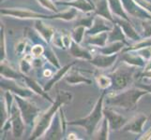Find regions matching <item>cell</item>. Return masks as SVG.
<instances>
[{"label":"cell","instance_id":"cell-1","mask_svg":"<svg viewBox=\"0 0 151 140\" xmlns=\"http://www.w3.org/2000/svg\"><path fill=\"white\" fill-rule=\"evenodd\" d=\"M71 99V95L69 92H66L64 91L59 92L57 95L56 100L54 102V105L50 107V109L44 113L42 116L40 117L37 126L35 128V131L33 132L32 136H31V139H36L40 137L41 134H44V132L47 130L49 125L51 124V122L53 120L54 115H55L57 110L60 108V106H62L63 104H66L68 102H70Z\"/></svg>","mask_w":151,"mask_h":140},{"label":"cell","instance_id":"cell-2","mask_svg":"<svg viewBox=\"0 0 151 140\" xmlns=\"http://www.w3.org/2000/svg\"><path fill=\"white\" fill-rule=\"evenodd\" d=\"M147 93L148 92L147 90L132 88V89L116 93L114 95H110L106 99V103L108 105L127 108V109H134L136 107L138 100L143 95H147Z\"/></svg>","mask_w":151,"mask_h":140},{"label":"cell","instance_id":"cell-3","mask_svg":"<svg viewBox=\"0 0 151 140\" xmlns=\"http://www.w3.org/2000/svg\"><path fill=\"white\" fill-rule=\"evenodd\" d=\"M103 96H104V93L101 95L100 99H99V101L96 104L94 109H93V111L86 118H83V119H80V120L70 122H69V124H70V125L83 126L86 130L88 134L91 136V134L96 131L98 124L100 123V121L101 120V118L103 116V107H102Z\"/></svg>","mask_w":151,"mask_h":140},{"label":"cell","instance_id":"cell-4","mask_svg":"<svg viewBox=\"0 0 151 140\" xmlns=\"http://www.w3.org/2000/svg\"><path fill=\"white\" fill-rule=\"evenodd\" d=\"M133 71V68H129V67L125 66H122L114 71L111 77L114 90L118 92L124 90L125 88L128 87V85L132 82Z\"/></svg>","mask_w":151,"mask_h":140},{"label":"cell","instance_id":"cell-5","mask_svg":"<svg viewBox=\"0 0 151 140\" xmlns=\"http://www.w3.org/2000/svg\"><path fill=\"white\" fill-rule=\"evenodd\" d=\"M15 102L18 104V107L20 108L25 123H32L35 121V118L38 115L39 108L32 105L31 103L27 102L25 99H23V98H20L18 96H15Z\"/></svg>","mask_w":151,"mask_h":140},{"label":"cell","instance_id":"cell-6","mask_svg":"<svg viewBox=\"0 0 151 140\" xmlns=\"http://www.w3.org/2000/svg\"><path fill=\"white\" fill-rule=\"evenodd\" d=\"M18 104H14L10 109V122L12 124V133L15 137H20L23 134L24 130V124L23 122L22 115H21V110L19 107H17Z\"/></svg>","mask_w":151,"mask_h":140},{"label":"cell","instance_id":"cell-7","mask_svg":"<svg viewBox=\"0 0 151 140\" xmlns=\"http://www.w3.org/2000/svg\"><path fill=\"white\" fill-rule=\"evenodd\" d=\"M2 14L10 15V16H14L17 18H24V19H36V18H58V14L55 15V16H46L43 14H40L37 12H34L32 10L29 9H2Z\"/></svg>","mask_w":151,"mask_h":140},{"label":"cell","instance_id":"cell-8","mask_svg":"<svg viewBox=\"0 0 151 140\" xmlns=\"http://www.w3.org/2000/svg\"><path fill=\"white\" fill-rule=\"evenodd\" d=\"M103 116L107 119L109 125L112 130H118L128 122V121L120 114L110 108H103Z\"/></svg>","mask_w":151,"mask_h":140},{"label":"cell","instance_id":"cell-9","mask_svg":"<svg viewBox=\"0 0 151 140\" xmlns=\"http://www.w3.org/2000/svg\"><path fill=\"white\" fill-rule=\"evenodd\" d=\"M147 118L143 114H139V115L132 118L131 121H128V122L123 126L122 130L125 132H132L134 134H140L143 131V126L147 122Z\"/></svg>","mask_w":151,"mask_h":140},{"label":"cell","instance_id":"cell-10","mask_svg":"<svg viewBox=\"0 0 151 140\" xmlns=\"http://www.w3.org/2000/svg\"><path fill=\"white\" fill-rule=\"evenodd\" d=\"M122 3L124 5V9L127 10V11L133 15L135 17L138 18H143V19H151V15L145 10V9L140 8L137 2H134L132 0H122Z\"/></svg>","mask_w":151,"mask_h":140},{"label":"cell","instance_id":"cell-11","mask_svg":"<svg viewBox=\"0 0 151 140\" xmlns=\"http://www.w3.org/2000/svg\"><path fill=\"white\" fill-rule=\"evenodd\" d=\"M62 116V109L59 108V114L56 112L55 121L52 124L53 128L50 129L48 136H46V138L48 139H60L62 136V125L60 123V118Z\"/></svg>","mask_w":151,"mask_h":140},{"label":"cell","instance_id":"cell-12","mask_svg":"<svg viewBox=\"0 0 151 140\" xmlns=\"http://www.w3.org/2000/svg\"><path fill=\"white\" fill-rule=\"evenodd\" d=\"M117 55H98L94 59H91V64L96 65L97 67L100 68H107L110 67L116 61Z\"/></svg>","mask_w":151,"mask_h":140},{"label":"cell","instance_id":"cell-13","mask_svg":"<svg viewBox=\"0 0 151 140\" xmlns=\"http://www.w3.org/2000/svg\"><path fill=\"white\" fill-rule=\"evenodd\" d=\"M79 43L75 42L74 40H72V42L70 44V53L72 56L76 57V58H80V59H86V60H91L92 56L91 54L88 53L87 50L85 49H83L82 47L78 45Z\"/></svg>","mask_w":151,"mask_h":140},{"label":"cell","instance_id":"cell-14","mask_svg":"<svg viewBox=\"0 0 151 140\" xmlns=\"http://www.w3.org/2000/svg\"><path fill=\"white\" fill-rule=\"evenodd\" d=\"M35 26H36V28L38 29L39 33L41 35V37H42L46 41H47V42H49V41L53 38L55 31L51 27H49L48 25H46L45 23H43L41 21H36Z\"/></svg>","mask_w":151,"mask_h":140},{"label":"cell","instance_id":"cell-15","mask_svg":"<svg viewBox=\"0 0 151 140\" xmlns=\"http://www.w3.org/2000/svg\"><path fill=\"white\" fill-rule=\"evenodd\" d=\"M65 80L70 84H79V83H91V80L83 77L78 71H72L65 77Z\"/></svg>","mask_w":151,"mask_h":140},{"label":"cell","instance_id":"cell-16","mask_svg":"<svg viewBox=\"0 0 151 140\" xmlns=\"http://www.w3.org/2000/svg\"><path fill=\"white\" fill-rule=\"evenodd\" d=\"M109 3H110L111 10L114 14L118 15L120 18L126 20V21L129 20L126 12H125V9H123V7H122V2L120 0H109Z\"/></svg>","mask_w":151,"mask_h":140},{"label":"cell","instance_id":"cell-17","mask_svg":"<svg viewBox=\"0 0 151 140\" xmlns=\"http://www.w3.org/2000/svg\"><path fill=\"white\" fill-rule=\"evenodd\" d=\"M63 4L70 5V6H72V7H74L75 9H81L85 12L95 9V7L93 6L89 1H87V0H74V1H72V2L63 3Z\"/></svg>","mask_w":151,"mask_h":140},{"label":"cell","instance_id":"cell-18","mask_svg":"<svg viewBox=\"0 0 151 140\" xmlns=\"http://www.w3.org/2000/svg\"><path fill=\"white\" fill-rule=\"evenodd\" d=\"M124 46V42L122 41H114V43H112L109 46H104L101 49H100V51L102 54L106 55H113L114 53L120 50Z\"/></svg>","mask_w":151,"mask_h":140},{"label":"cell","instance_id":"cell-19","mask_svg":"<svg viewBox=\"0 0 151 140\" xmlns=\"http://www.w3.org/2000/svg\"><path fill=\"white\" fill-rule=\"evenodd\" d=\"M118 24L120 25L123 32L126 34L129 38H131L132 40H139V36L137 34V32L135 31V29L132 26V24L129 23H127L125 22V21H120V22H118Z\"/></svg>","mask_w":151,"mask_h":140},{"label":"cell","instance_id":"cell-20","mask_svg":"<svg viewBox=\"0 0 151 140\" xmlns=\"http://www.w3.org/2000/svg\"><path fill=\"white\" fill-rule=\"evenodd\" d=\"M96 12H97V14H99L101 17H104L110 21H113L110 10L108 9L107 0H101V1L99 2L98 6L96 8Z\"/></svg>","mask_w":151,"mask_h":140},{"label":"cell","instance_id":"cell-21","mask_svg":"<svg viewBox=\"0 0 151 140\" xmlns=\"http://www.w3.org/2000/svg\"><path fill=\"white\" fill-rule=\"evenodd\" d=\"M123 60L126 63L132 65H137V66H143L145 65V59L141 55H133V54H128L125 53L123 56Z\"/></svg>","mask_w":151,"mask_h":140},{"label":"cell","instance_id":"cell-22","mask_svg":"<svg viewBox=\"0 0 151 140\" xmlns=\"http://www.w3.org/2000/svg\"><path fill=\"white\" fill-rule=\"evenodd\" d=\"M108 39V35L106 32H101V34L99 33L98 35L94 36V37H91L89 39L87 40L88 43L93 44V45H97L100 47H104L107 42Z\"/></svg>","mask_w":151,"mask_h":140},{"label":"cell","instance_id":"cell-23","mask_svg":"<svg viewBox=\"0 0 151 140\" xmlns=\"http://www.w3.org/2000/svg\"><path fill=\"white\" fill-rule=\"evenodd\" d=\"M24 79L25 80V81H27V84L32 89L34 92H36L37 93H39V95H40L41 96H43V97H45V98H47V99L50 101V102H52V103H54V101L52 100V99H50V97L47 95V93H45V90L43 91L41 88L40 87V84H38L37 82H36L34 80H31V79H28L27 77H24Z\"/></svg>","mask_w":151,"mask_h":140},{"label":"cell","instance_id":"cell-24","mask_svg":"<svg viewBox=\"0 0 151 140\" xmlns=\"http://www.w3.org/2000/svg\"><path fill=\"white\" fill-rule=\"evenodd\" d=\"M105 23H104L101 19H96L95 20V23H93V27L88 31V34H90V35H95V34H99V33H101V32H104V31H109V30H111L110 27H108V26H105L104 25Z\"/></svg>","mask_w":151,"mask_h":140},{"label":"cell","instance_id":"cell-25","mask_svg":"<svg viewBox=\"0 0 151 140\" xmlns=\"http://www.w3.org/2000/svg\"><path fill=\"white\" fill-rule=\"evenodd\" d=\"M123 30L121 28V26L119 25L118 23L114 27V30L112 31V33L110 34V37H109V41H121L123 40L125 42V39H124V35H123Z\"/></svg>","mask_w":151,"mask_h":140},{"label":"cell","instance_id":"cell-26","mask_svg":"<svg viewBox=\"0 0 151 140\" xmlns=\"http://www.w3.org/2000/svg\"><path fill=\"white\" fill-rule=\"evenodd\" d=\"M9 85L1 84V86L7 87V88H9V89L10 90V92H13L15 93H18V95H22L24 97H28V96H30L31 95H32V92H31L30 90H24V89H23V88H20L18 86L16 88V86L14 85V83H9Z\"/></svg>","mask_w":151,"mask_h":140},{"label":"cell","instance_id":"cell-27","mask_svg":"<svg viewBox=\"0 0 151 140\" xmlns=\"http://www.w3.org/2000/svg\"><path fill=\"white\" fill-rule=\"evenodd\" d=\"M97 83L99 85V87L101 88V89H106V88L110 87L113 83L111 77H107L104 75H99L96 77Z\"/></svg>","mask_w":151,"mask_h":140},{"label":"cell","instance_id":"cell-28","mask_svg":"<svg viewBox=\"0 0 151 140\" xmlns=\"http://www.w3.org/2000/svg\"><path fill=\"white\" fill-rule=\"evenodd\" d=\"M1 75H3L6 77H9V79H19L20 77V75L17 72H15L10 67L2 63H1Z\"/></svg>","mask_w":151,"mask_h":140},{"label":"cell","instance_id":"cell-29","mask_svg":"<svg viewBox=\"0 0 151 140\" xmlns=\"http://www.w3.org/2000/svg\"><path fill=\"white\" fill-rule=\"evenodd\" d=\"M70 66H71V65H67V66H65V67H63V68H62V69H60L58 72H57V74L55 76V77H54V79L53 80H52L50 82H49V84L47 85V86H46L45 87V91H48L49 89H50V88L52 87V86H53L54 85V83H55V82H56L57 80H58L59 79H61V77H62V76H64V74L66 73V72L68 71V69H69V68H70Z\"/></svg>","mask_w":151,"mask_h":140},{"label":"cell","instance_id":"cell-30","mask_svg":"<svg viewBox=\"0 0 151 140\" xmlns=\"http://www.w3.org/2000/svg\"><path fill=\"white\" fill-rule=\"evenodd\" d=\"M85 35V26L84 25H78V26L74 29L73 31V35H72V38L77 43H80L83 37Z\"/></svg>","mask_w":151,"mask_h":140},{"label":"cell","instance_id":"cell-31","mask_svg":"<svg viewBox=\"0 0 151 140\" xmlns=\"http://www.w3.org/2000/svg\"><path fill=\"white\" fill-rule=\"evenodd\" d=\"M109 122L107 121V119L105 118L102 122V125L100 133H99V139H108V134H109Z\"/></svg>","mask_w":151,"mask_h":140},{"label":"cell","instance_id":"cell-32","mask_svg":"<svg viewBox=\"0 0 151 140\" xmlns=\"http://www.w3.org/2000/svg\"><path fill=\"white\" fill-rule=\"evenodd\" d=\"M38 1L40 5H42L45 9L52 10V11H55V12L57 11V9L55 8V4L52 2L51 0H38Z\"/></svg>","mask_w":151,"mask_h":140},{"label":"cell","instance_id":"cell-33","mask_svg":"<svg viewBox=\"0 0 151 140\" xmlns=\"http://www.w3.org/2000/svg\"><path fill=\"white\" fill-rule=\"evenodd\" d=\"M143 26L145 29V37H151V19H145L143 22Z\"/></svg>","mask_w":151,"mask_h":140},{"label":"cell","instance_id":"cell-34","mask_svg":"<svg viewBox=\"0 0 151 140\" xmlns=\"http://www.w3.org/2000/svg\"><path fill=\"white\" fill-rule=\"evenodd\" d=\"M31 53L35 57H40L41 54L44 53V49L41 45H36L31 49Z\"/></svg>","mask_w":151,"mask_h":140},{"label":"cell","instance_id":"cell-35","mask_svg":"<svg viewBox=\"0 0 151 140\" xmlns=\"http://www.w3.org/2000/svg\"><path fill=\"white\" fill-rule=\"evenodd\" d=\"M31 68V65L30 62H28L27 60H23L22 63H21V69L24 72V73H28L29 70Z\"/></svg>","mask_w":151,"mask_h":140},{"label":"cell","instance_id":"cell-36","mask_svg":"<svg viewBox=\"0 0 151 140\" xmlns=\"http://www.w3.org/2000/svg\"><path fill=\"white\" fill-rule=\"evenodd\" d=\"M46 57H47L48 60L50 62H52V63H53L54 65H55L56 66H59L58 62H57V60H56V58H55V56L53 51H51V50L47 51V53H46Z\"/></svg>","mask_w":151,"mask_h":140},{"label":"cell","instance_id":"cell-37","mask_svg":"<svg viewBox=\"0 0 151 140\" xmlns=\"http://www.w3.org/2000/svg\"><path fill=\"white\" fill-rule=\"evenodd\" d=\"M4 31L2 30V34H1V61L5 56V47H4Z\"/></svg>","mask_w":151,"mask_h":140},{"label":"cell","instance_id":"cell-38","mask_svg":"<svg viewBox=\"0 0 151 140\" xmlns=\"http://www.w3.org/2000/svg\"><path fill=\"white\" fill-rule=\"evenodd\" d=\"M150 138H151V128L149 129V130L147 133H145L143 134L142 137H140V139H150Z\"/></svg>","mask_w":151,"mask_h":140},{"label":"cell","instance_id":"cell-39","mask_svg":"<svg viewBox=\"0 0 151 140\" xmlns=\"http://www.w3.org/2000/svg\"><path fill=\"white\" fill-rule=\"evenodd\" d=\"M138 87L141 88V89H144V90H147L148 92L151 93V84L150 85H144V84H138Z\"/></svg>","mask_w":151,"mask_h":140},{"label":"cell","instance_id":"cell-40","mask_svg":"<svg viewBox=\"0 0 151 140\" xmlns=\"http://www.w3.org/2000/svg\"><path fill=\"white\" fill-rule=\"evenodd\" d=\"M68 139H77V136H76L75 134H70Z\"/></svg>","mask_w":151,"mask_h":140},{"label":"cell","instance_id":"cell-41","mask_svg":"<svg viewBox=\"0 0 151 140\" xmlns=\"http://www.w3.org/2000/svg\"><path fill=\"white\" fill-rule=\"evenodd\" d=\"M51 75H52L51 70L47 69V70H45V71H44V76H45V77H50Z\"/></svg>","mask_w":151,"mask_h":140}]
</instances>
